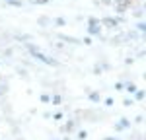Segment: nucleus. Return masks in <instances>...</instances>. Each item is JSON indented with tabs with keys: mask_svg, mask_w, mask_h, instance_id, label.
<instances>
[{
	"mask_svg": "<svg viewBox=\"0 0 146 140\" xmlns=\"http://www.w3.org/2000/svg\"><path fill=\"white\" fill-rule=\"evenodd\" d=\"M29 51L33 53V57H35V58H39V60H43V62H47V64H56V62L53 60V58L45 57V55H43V53H41V51H39V49H37L35 45H29Z\"/></svg>",
	"mask_w": 146,
	"mask_h": 140,
	"instance_id": "obj_1",
	"label": "nucleus"
},
{
	"mask_svg": "<svg viewBox=\"0 0 146 140\" xmlns=\"http://www.w3.org/2000/svg\"><path fill=\"white\" fill-rule=\"evenodd\" d=\"M88 29H90V33H98L100 31V22L98 20H90V27Z\"/></svg>",
	"mask_w": 146,
	"mask_h": 140,
	"instance_id": "obj_2",
	"label": "nucleus"
},
{
	"mask_svg": "<svg viewBox=\"0 0 146 140\" xmlns=\"http://www.w3.org/2000/svg\"><path fill=\"white\" fill-rule=\"evenodd\" d=\"M103 23H107V25H115V20L109 18V20H103Z\"/></svg>",
	"mask_w": 146,
	"mask_h": 140,
	"instance_id": "obj_3",
	"label": "nucleus"
}]
</instances>
